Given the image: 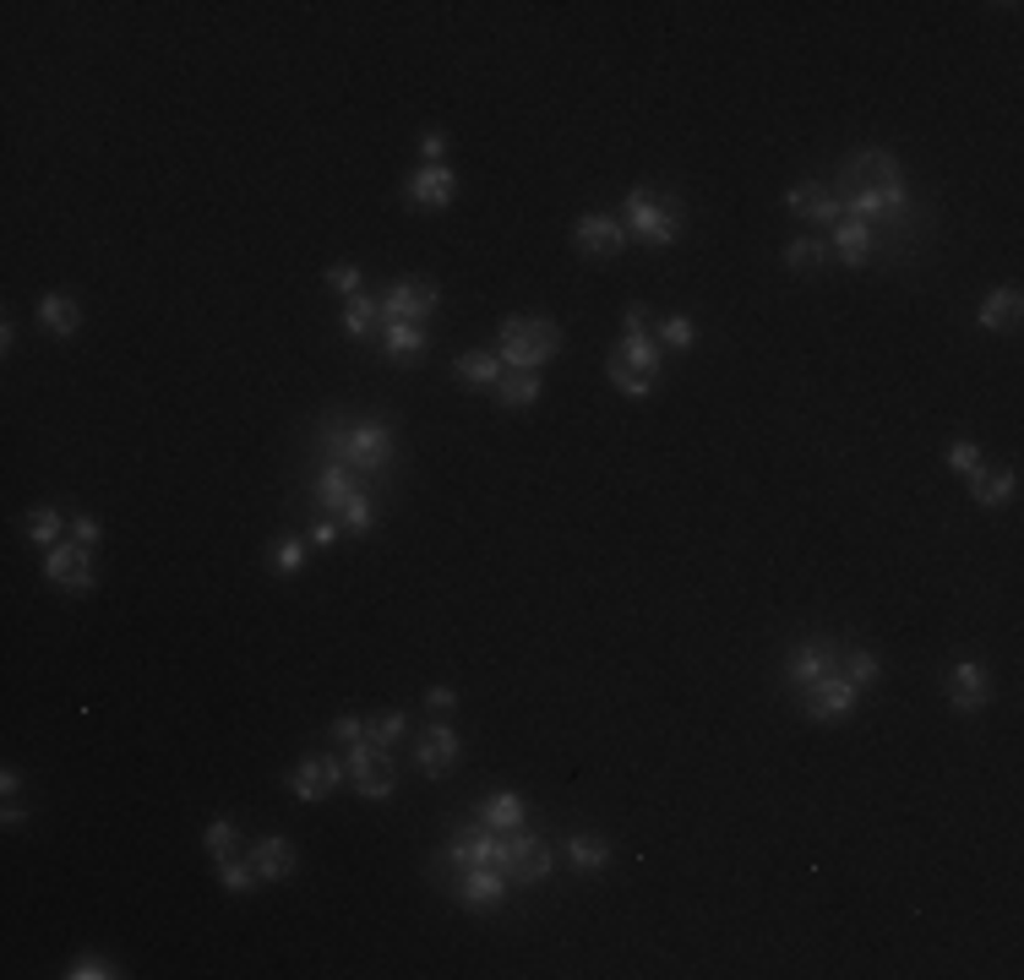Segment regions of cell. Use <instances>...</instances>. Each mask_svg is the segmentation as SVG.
<instances>
[{
  "label": "cell",
  "mask_w": 1024,
  "mask_h": 980,
  "mask_svg": "<svg viewBox=\"0 0 1024 980\" xmlns=\"http://www.w3.org/2000/svg\"><path fill=\"white\" fill-rule=\"evenodd\" d=\"M567 861H572V872H599V867L610 861V839H599V834H572V839H567Z\"/></svg>",
  "instance_id": "484cf974"
},
{
  "label": "cell",
  "mask_w": 1024,
  "mask_h": 980,
  "mask_svg": "<svg viewBox=\"0 0 1024 980\" xmlns=\"http://www.w3.org/2000/svg\"><path fill=\"white\" fill-rule=\"evenodd\" d=\"M987 697H992V676L981 670V659H960L954 681H949V708L976 714V708H987Z\"/></svg>",
  "instance_id": "4fadbf2b"
},
{
  "label": "cell",
  "mask_w": 1024,
  "mask_h": 980,
  "mask_svg": "<svg viewBox=\"0 0 1024 980\" xmlns=\"http://www.w3.org/2000/svg\"><path fill=\"white\" fill-rule=\"evenodd\" d=\"M453 899H459V905H469V910H497V905L508 899V872H502V867H480V861H475V867L459 877Z\"/></svg>",
  "instance_id": "8fae6325"
},
{
  "label": "cell",
  "mask_w": 1024,
  "mask_h": 980,
  "mask_svg": "<svg viewBox=\"0 0 1024 980\" xmlns=\"http://www.w3.org/2000/svg\"><path fill=\"white\" fill-rule=\"evenodd\" d=\"M71 980H109V976H120L109 959H93V954H82V959H71V970H66Z\"/></svg>",
  "instance_id": "60d3db41"
},
{
  "label": "cell",
  "mask_w": 1024,
  "mask_h": 980,
  "mask_svg": "<svg viewBox=\"0 0 1024 980\" xmlns=\"http://www.w3.org/2000/svg\"><path fill=\"white\" fill-rule=\"evenodd\" d=\"M621 224H627V235H638L643 246H676L681 240V224H687V213H681V202L676 196H659L654 186H638L632 196H627V207H621Z\"/></svg>",
  "instance_id": "7a4b0ae2"
},
{
  "label": "cell",
  "mask_w": 1024,
  "mask_h": 980,
  "mask_svg": "<svg viewBox=\"0 0 1024 980\" xmlns=\"http://www.w3.org/2000/svg\"><path fill=\"white\" fill-rule=\"evenodd\" d=\"M344 768H349V779H355V790H360L366 801H388L393 785H398L393 757H388L382 746H371V741H355L349 757H344Z\"/></svg>",
  "instance_id": "5b68a950"
},
{
  "label": "cell",
  "mask_w": 1024,
  "mask_h": 980,
  "mask_svg": "<svg viewBox=\"0 0 1024 980\" xmlns=\"http://www.w3.org/2000/svg\"><path fill=\"white\" fill-rule=\"evenodd\" d=\"M235 839H240V828H235L229 817H218V823H207V834H202V845H207V856H218V861H229V856H235Z\"/></svg>",
  "instance_id": "d590c367"
},
{
  "label": "cell",
  "mask_w": 1024,
  "mask_h": 980,
  "mask_svg": "<svg viewBox=\"0 0 1024 980\" xmlns=\"http://www.w3.org/2000/svg\"><path fill=\"white\" fill-rule=\"evenodd\" d=\"M398 736H404V714H382V719H371V725H366V741H371V746H382V752H393V746H398Z\"/></svg>",
  "instance_id": "f35d334b"
},
{
  "label": "cell",
  "mask_w": 1024,
  "mask_h": 980,
  "mask_svg": "<svg viewBox=\"0 0 1024 980\" xmlns=\"http://www.w3.org/2000/svg\"><path fill=\"white\" fill-rule=\"evenodd\" d=\"M659 344L665 349H692L698 344V322L692 316H665L659 322Z\"/></svg>",
  "instance_id": "836d02e7"
},
{
  "label": "cell",
  "mask_w": 1024,
  "mask_h": 980,
  "mask_svg": "<svg viewBox=\"0 0 1024 980\" xmlns=\"http://www.w3.org/2000/svg\"><path fill=\"white\" fill-rule=\"evenodd\" d=\"M71 539L93 550V545H98V517H87V512H82V517H71Z\"/></svg>",
  "instance_id": "bcb514c9"
},
{
  "label": "cell",
  "mask_w": 1024,
  "mask_h": 980,
  "mask_svg": "<svg viewBox=\"0 0 1024 980\" xmlns=\"http://www.w3.org/2000/svg\"><path fill=\"white\" fill-rule=\"evenodd\" d=\"M0 790H5V796H16V790H22V774H16V768H5V774H0Z\"/></svg>",
  "instance_id": "f907efd6"
},
{
  "label": "cell",
  "mask_w": 1024,
  "mask_h": 980,
  "mask_svg": "<svg viewBox=\"0 0 1024 980\" xmlns=\"http://www.w3.org/2000/svg\"><path fill=\"white\" fill-rule=\"evenodd\" d=\"M218 883H224V894H251L262 877H257L251 861H235V856H229V861H218Z\"/></svg>",
  "instance_id": "d6a6232c"
},
{
  "label": "cell",
  "mask_w": 1024,
  "mask_h": 980,
  "mask_svg": "<svg viewBox=\"0 0 1024 980\" xmlns=\"http://www.w3.org/2000/svg\"><path fill=\"white\" fill-rule=\"evenodd\" d=\"M785 202H790V213H796L801 224H840V218H845L840 196L818 191V180H801V186H790V191H785Z\"/></svg>",
  "instance_id": "9a60e30c"
},
{
  "label": "cell",
  "mask_w": 1024,
  "mask_h": 980,
  "mask_svg": "<svg viewBox=\"0 0 1024 980\" xmlns=\"http://www.w3.org/2000/svg\"><path fill=\"white\" fill-rule=\"evenodd\" d=\"M273 566H278V572H300V566H306V545H300V539H284V545L273 550Z\"/></svg>",
  "instance_id": "7bdbcfd3"
},
{
  "label": "cell",
  "mask_w": 1024,
  "mask_h": 980,
  "mask_svg": "<svg viewBox=\"0 0 1024 980\" xmlns=\"http://www.w3.org/2000/svg\"><path fill=\"white\" fill-rule=\"evenodd\" d=\"M508 883H539L545 872H550V850H545V839L539 834H528V828H512L508 834Z\"/></svg>",
  "instance_id": "30bf717a"
},
{
  "label": "cell",
  "mask_w": 1024,
  "mask_h": 980,
  "mask_svg": "<svg viewBox=\"0 0 1024 980\" xmlns=\"http://www.w3.org/2000/svg\"><path fill=\"white\" fill-rule=\"evenodd\" d=\"M328 289L333 295H360V267L355 262H333L328 267Z\"/></svg>",
  "instance_id": "ab89813d"
},
{
  "label": "cell",
  "mask_w": 1024,
  "mask_h": 980,
  "mask_svg": "<svg viewBox=\"0 0 1024 980\" xmlns=\"http://www.w3.org/2000/svg\"><path fill=\"white\" fill-rule=\"evenodd\" d=\"M442 153H448V136H442V131H426V136H420V158H426V164H442Z\"/></svg>",
  "instance_id": "7dc6e473"
},
{
  "label": "cell",
  "mask_w": 1024,
  "mask_h": 980,
  "mask_svg": "<svg viewBox=\"0 0 1024 980\" xmlns=\"http://www.w3.org/2000/svg\"><path fill=\"white\" fill-rule=\"evenodd\" d=\"M60 528H66V523H60L55 506H33V512H27V539H33V545H55Z\"/></svg>",
  "instance_id": "e575fe53"
},
{
  "label": "cell",
  "mask_w": 1024,
  "mask_h": 980,
  "mask_svg": "<svg viewBox=\"0 0 1024 980\" xmlns=\"http://www.w3.org/2000/svg\"><path fill=\"white\" fill-rule=\"evenodd\" d=\"M823 262H829V246L812 240V235H801V240L785 246V267H796V273H801V267H823Z\"/></svg>",
  "instance_id": "1f68e13d"
},
{
  "label": "cell",
  "mask_w": 1024,
  "mask_h": 980,
  "mask_svg": "<svg viewBox=\"0 0 1024 980\" xmlns=\"http://www.w3.org/2000/svg\"><path fill=\"white\" fill-rule=\"evenodd\" d=\"M1014 486H1020V475H1014V469H1003V475L976 469V475H971V490H976V501H981V506H1003V501H1014Z\"/></svg>",
  "instance_id": "83f0119b"
},
{
  "label": "cell",
  "mask_w": 1024,
  "mask_h": 980,
  "mask_svg": "<svg viewBox=\"0 0 1024 980\" xmlns=\"http://www.w3.org/2000/svg\"><path fill=\"white\" fill-rule=\"evenodd\" d=\"M360 490V480H355V469H344V464H328L322 475H317V506L322 512H344V501Z\"/></svg>",
  "instance_id": "603a6c76"
},
{
  "label": "cell",
  "mask_w": 1024,
  "mask_h": 980,
  "mask_svg": "<svg viewBox=\"0 0 1024 980\" xmlns=\"http://www.w3.org/2000/svg\"><path fill=\"white\" fill-rule=\"evenodd\" d=\"M338 523H344V534H366V528H371V495H366V490H355V495L344 501Z\"/></svg>",
  "instance_id": "74e56055"
},
{
  "label": "cell",
  "mask_w": 1024,
  "mask_h": 980,
  "mask_svg": "<svg viewBox=\"0 0 1024 980\" xmlns=\"http://www.w3.org/2000/svg\"><path fill=\"white\" fill-rule=\"evenodd\" d=\"M44 577L55 583V588H66V594H87L93 588V561H87V545H55L49 550V561H44Z\"/></svg>",
  "instance_id": "ba28073f"
},
{
  "label": "cell",
  "mask_w": 1024,
  "mask_h": 980,
  "mask_svg": "<svg viewBox=\"0 0 1024 980\" xmlns=\"http://www.w3.org/2000/svg\"><path fill=\"white\" fill-rule=\"evenodd\" d=\"M382 349H388V360H404V355L426 349V327H420V322H388Z\"/></svg>",
  "instance_id": "f546056e"
},
{
  "label": "cell",
  "mask_w": 1024,
  "mask_h": 980,
  "mask_svg": "<svg viewBox=\"0 0 1024 980\" xmlns=\"http://www.w3.org/2000/svg\"><path fill=\"white\" fill-rule=\"evenodd\" d=\"M872 246H878V229L861 224V218H840L834 224V251L845 267H867L872 262Z\"/></svg>",
  "instance_id": "d6986e66"
},
{
  "label": "cell",
  "mask_w": 1024,
  "mask_h": 980,
  "mask_svg": "<svg viewBox=\"0 0 1024 980\" xmlns=\"http://www.w3.org/2000/svg\"><path fill=\"white\" fill-rule=\"evenodd\" d=\"M572 246H578L583 256H616V251L627 246V224L610 218V213H583V218L572 224Z\"/></svg>",
  "instance_id": "52a82bcc"
},
{
  "label": "cell",
  "mask_w": 1024,
  "mask_h": 980,
  "mask_svg": "<svg viewBox=\"0 0 1024 980\" xmlns=\"http://www.w3.org/2000/svg\"><path fill=\"white\" fill-rule=\"evenodd\" d=\"M333 741L355 746V741H366V725H360V719H333Z\"/></svg>",
  "instance_id": "c3c4849f"
},
{
  "label": "cell",
  "mask_w": 1024,
  "mask_h": 980,
  "mask_svg": "<svg viewBox=\"0 0 1024 980\" xmlns=\"http://www.w3.org/2000/svg\"><path fill=\"white\" fill-rule=\"evenodd\" d=\"M38 322H44V333L71 338V333L82 327V306H76L71 295H44V300H38Z\"/></svg>",
  "instance_id": "cb8c5ba5"
},
{
  "label": "cell",
  "mask_w": 1024,
  "mask_h": 980,
  "mask_svg": "<svg viewBox=\"0 0 1024 980\" xmlns=\"http://www.w3.org/2000/svg\"><path fill=\"white\" fill-rule=\"evenodd\" d=\"M333 539H338V523H333V517H322V523L311 528V545H333Z\"/></svg>",
  "instance_id": "681fc988"
},
{
  "label": "cell",
  "mask_w": 1024,
  "mask_h": 980,
  "mask_svg": "<svg viewBox=\"0 0 1024 980\" xmlns=\"http://www.w3.org/2000/svg\"><path fill=\"white\" fill-rule=\"evenodd\" d=\"M1020 289L1014 284H1003V289H992L987 300H981V311H976V322L987 327V333H1009L1014 322H1020Z\"/></svg>",
  "instance_id": "44dd1931"
},
{
  "label": "cell",
  "mask_w": 1024,
  "mask_h": 980,
  "mask_svg": "<svg viewBox=\"0 0 1024 980\" xmlns=\"http://www.w3.org/2000/svg\"><path fill=\"white\" fill-rule=\"evenodd\" d=\"M502 371H508V366H502L491 349H469V355H459V360H453V377H459V382H469V387H497V382H502Z\"/></svg>",
  "instance_id": "d4e9b609"
},
{
  "label": "cell",
  "mask_w": 1024,
  "mask_h": 980,
  "mask_svg": "<svg viewBox=\"0 0 1024 980\" xmlns=\"http://www.w3.org/2000/svg\"><path fill=\"white\" fill-rule=\"evenodd\" d=\"M344 779H349V768H344L338 757H311V763H300V768L289 774V790H295V801H322V796H333Z\"/></svg>",
  "instance_id": "7c38bea8"
},
{
  "label": "cell",
  "mask_w": 1024,
  "mask_h": 980,
  "mask_svg": "<svg viewBox=\"0 0 1024 980\" xmlns=\"http://www.w3.org/2000/svg\"><path fill=\"white\" fill-rule=\"evenodd\" d=\"M426 708H431L437 719H448V714L459 708V692H453V686H431V692H426Z\"/></svg>",
  "instance_id": "ee69618b"
},
{
  "label": "cell",
  "mask_w": 1024,
  "mask_h": 980,
  "mask_svg": "<svg viewBox=\"0 0 1024 980\" xmlns=\"http://www.w3.org/2000/svg\"><path fill=\"white\" fill-rule=\"evenodd\" d=\"M539 398V371H502V382H497V404H508V409H528Z\"/></svg>",
  "instance_id": "4316f807"
},
{
  "label": "cell",
  "mask_w": 1024,
  "mask_h": 980,
  "mask_svg": "<svg viewBox=\"0 0 1024 980\" xmlns=\"http://www.w3.org/2000/svg\"><path fill=\"white\" fill-rule=\"evenodd\" d=\"M415 763H420V774H426V779H448V774L459 768V730H453L448 719H437V725L420 736Z\"/></svg>",
  "instance_id": "9c48e42d"
},
{
  "label": "cell",
  "mask_w": 1024,
  "mask_h": 980,
  "mask_svg": "<svg viewBox=\"0 0 1024 980\" xmlns=\"http://www.w3.org/2000/svg\"><path fill=\"white\" fill-rule=\"evenodd\" d=\"M561 327L545 322V316H508L502 322V344H497V360L508 371H539L545 360L561 355Z\"/></svg>",
  "instance_id": "6da1fadb"
},
{
  "label": "cell",
  "mask_w": 1024,
  "mask_h": 980,
  "mask_svg": "<svg viewBox=\"0 0 1024 980\" xmlns=\"http://www.w3.org/2000/svg\"><path fill=\"white\" fill-rule=\"evenodd\" d=\"M801 708H807V719L840 725V719H850V708H856V686H850V681L834 670V676H823V681L801 686Z\"/></svg>",
  "instance_id": "8992f818"
},
{
  "label": "cell",
  "mask_w": 1024,
  "mask_h": 980,
  "mask_svg": "<svg viewBox=\"0 0 1024 980\" xmlns=\"http://www.w3.org/2000/svg\"><path fill=\"white\" fill-rule=\"evenodd\" d=\"M605 371H610V382H616L627 398H648V393H654V377H638V371H627L621 360H605Z\"/></svg>",
  "instance_id": "8d00e7d4"
},
{
  "label": "cell",
  "mask_w": 1024,
  "mask_h": 980,
  "mask_svg": "<svg viewBox=\"0 0 1024 980\" xmlns=\"http://www.w3.org/2000/svg\"><path fill=\"white\" fill-rule=\"evenodd\" d=\"M840 665H845V681H850V686H872V681L883 676L878 654H867V648H850V654H840Z\"/></svg>",
  "instance_id": "4dcf8cb0"
},
{
  "label": "cell",
  "mask_w": 1024,
  "mask_h": 980,
  "mask_svg": "<svg viewBox=\"0 0 1024 980\" xmlns=\"http://www.w3.org/2000/svg\"><path fill=\"white\" fill-rule=\"evenodd\" d=\"M295 861H300V856H295V845H289L284 834H267V839L251 845V867H257L262 883H284V877L295 872Z\"/></svg>",
  "instance_id": "ac0fdd59"
},
{
  "label": "cell",
  "mask_w": 1024,
  "mask_h": 980,
  "mask_svg": "<svg viewBox=\"0 0 1024 980\" xmlns=\"http://www.w3.org/2000/svg\"><path fill=\"white\" fill-rule=\"evenodd\" d=\"M480 817H486V823H491L497 834H512V828H523V817H528V812H523V796H512V790H497V796L486 801V812H480Z\"/></svg>",
  "instance_id": "f1b7e54d"
},
{
  "label": "cell",
  "mask_w": 1024,
  "mask_h": 980,
  "mask_svg": "<svg viewBox=\"0 0 1024 980\" xmlns=\"http://www.w3.org/2000/svg\"><path fill=\"white\" fill-rule=\"evenodd\" d=\"M850 191H905V164L894 153L872 147L840 169V196H850Z\"/></svg>",
  "instance_id": "277c9868"
},
{
  "label": "cell",
  "mask_w": 1024,
  "mask_h": 980,
  "mask_svg": "<svg viewBox=\"0 0 1024 980\" xmlns=\"http://www.w3.org/2000/svg\"><path fill=\"white\" fill-rule=\"evenodd\" d=\"M610 360H621L627 371H638V377H654V382H659V344H654L648 333H632V338H621V344L610 349Z\"/></svg>",
  "instance_id": "7402d4cb"
},
{
  "label": "cell",
  "mask_w": 1024,
  "mask_h": 980,
  "mask_svg": "<svg viewBox=\"0 0 1024 980\" xmlns=\"http://www.w3.org/2000/svg\"><path fill=\"white\" fill-rule=\"evenodd\" d=\"M344 333H349V338H382V333H388L382 300H371V295H349V306H344Z\"/></svg>",
  "instance_id": "ffe728a7"
},
{
  "label": "cell",
  "mask_w": 1024,
  "mask_h": 980,
  "mask_svg": "<svg viewBox=\"0 0 1024 980\" xmlns=\"http://www.w3.org/2000/svg\"><path fill=\"white\" fill-rule=\"evenodd\" d=\"M949 469L976 475V469H981V447H976V442H954V447H949Z\"/></svg>",
  "instance_id": "b9f144b4"
},
{
  "label": "cell",
  "mask_w": 1024,
  "mask_h": 980,
  "mask_svg": "<svg viewBox=\"0 0 1024 980\" xmlns=\"http://www.w3.org/2000/svg\"><path fill=\"white\" fill-rule=\"evenodd\" d=\"M333 453H338V464H344V469H355V475H377V469H388V464H393V431H388L382 420L349 426V431H338Z\"/></svg>",
  "instance_id": "3957f363"
},
{
  "label": "cell",
  "mask_w": 1024,
  "mask_h": 980,
  "mask_svg": "<svg viewBox=\"0 0 1024 980\" xmlns=\"http://www.w3.org/2000/svg\"><path fill=\"white\" fill-rule=\"evenodd\" d=\"M437 284H398V289H388V300H382V316L388 322H420V316H431L437 311Z\"/></svg>",
  "instance_id": "2e32d148"
},
{
  "label": "cell",
  "mask_w": 1024,
  "mask_h": 980,
  "mask_svg": "<svg viewBox=\"0 0 1024 980\" xmlns=\"http://www.w3.org/2000/svg\"><path fill=\"white\" fill-rule=\"evenodd\" d=\"M834 665H840V648H834V643H801V648L785 659V676H790V686H812V681L834 676Z\"/></svg>",
  "instance_id": "e0dca14e"
},
{
  "label": "cell",
  "mask_w": 1024,
  "mask_h": 980,
  "mask_svg": "<svg viewBox=\"0 0 1024 980\" xmlns=\"http://www.w3.org/2000/svg\"><path fill=\"white\" fill-rule=\"evenodd\" d=\"M453 169L448 164H420L415 175H409V186H404V196L415 202V207H448L453 202Z\"/></svg>",
  "instance_id": "5bb4252c"
},
{
  "label": "cell",
  "mask_w": 1024,
  "mask_h": 980,
  "mask_svg": "<svg viewBox=\"0 0 1024 980\" xmlns=\"http://www.w3.org/2000/svg\"><path fill=\"white\" fill-rule=\"evenodd\" d=\"M632 333H648V306H638V300L621 311V338H632Z\"/></svg>",
  "instance_id": "f6af8a7d"
}]
</instances>
